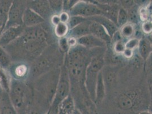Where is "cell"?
Wrapping results in <instances>:
<instances>
[{
    "label": "cell",
    "instance_id": "1",
    "mask_svg": "<svg viewBox=\"0 0 152 114\" xmlns=\"http://www.w3.org/2000/svg\"><path fill=\"white\" fill-rule=\"evenodd\" d=\"M92 58H90L88 49L77 44L70 49L67 53L66 69L69 79L75 82L83 80L85 82V72Z\"/></svg>",
    "mask_w": 152,
    "mask_h": 114
},
{
    "label": "cell",
    "instance_id": "2",
    "mask_svg": "<svg viewBox=\"0 0 152 114\" xmlns=\"http://www.w3.org/2000/svg\"><path fill=\"white\" fill-rule=\"evenodd\" d=\"M104 64L103 57L101 54H96L93 57L85 72V86L89 94L90 99L95 101V90L98 76Z\"/></svg>",
    "mask_w": 152,
    "mask_h": 114
},
{
    "label": "cell",
    "instance_id": "3",
    "mask_svg": "<svg viewBox=\"0 0 152 114\" xmlns=\"http://www.w3.org/2000/svg\"><path fill=\"white\" fill-rule=\"evenodd\" d=\"M10 101L17 114H27L28 108L27 90L23 83L12 79L9 92Z\"/></svg>",
    "mask_w": 152,
    "mask_h": 114
},
{
    "label": "cell",
    "instance_id": "4",
    "mask_svg": "<svg viewBox=\"0 0 152 114\" xmlns=\"http://www.w3.org/2000/svg\"><path fill=\"white\" fill-rule=\"evenodd\" d=\"M69 80L68 73L66 67H65L60 73L56 93L52 103V107L50 110V114H57L58 105L70 95Z\"/></svg>",
    "mask_w": 152,
    "mask_h": 114
},
{
    "label": "cell",
    "instance_id": "5",
    "mask_svg": "<svg viewBox=\"0 0 152 114\" xmlns=\"http://www.w3.org/2000/svg\"><path fill=\"white\" fill-rule=\"evenodd\" d=\"M68 13L70 17L80 16L87 19L102 15L101 10L94 3L85 1H78Z\"/></svg>",
    "mask_w": 152,
    "mask_h": 114
},
{
    "label": "cell",
    "instance_id": "6",
    "mask_svg": "<svg viewBox=\"0 0 152 114\" xmlns=\"http://www.w3.org/2000/svg\"><path fill=\"white\" fill-rule=\"evenodd\" d=\"M26 7V3L23 1H14L12 2L7 14V20L5 29L13 26L23 25V16Z\"/></svg>",
    "mask_w": 152,
    "mask_h": 114
},
{
    "label": "cell",
    "instance_id": "7",
    "mask_svg": "<svg viewBox=\"0 0 152 114\" xmlns=\"http://www.w3.org/2000/svg\"><path fill=\"white\" fill-rule=\"evenodd\" d=\"M24 26H17L5 29L0 35V46L4 47L19 38L25 30Z\"/></svg>",
    "mask_w": 152,
    "mask_h": 114
},
{
    "label": "cell",
    "instance_id": "8",
    "mask_svg": "<svg viewBox=\"0 0 152 114\" xmlns=\"http://www.w3.org/2000/svg\"><path fill=\"white\" fill-rule=\"evenodd\" d=\"M77 44L88 50L102 49L106 46V43L92 34H88L77 38Z\"/></svg>",
    "mask_w": 152,
    "mask_h": 114
},
{
    "label": "cell",
    "instance_id": "9",
    "mask_svg": "<svg viewBox=\"0 0 152 114\" xmlns=\"http://www.w3.org/2000/svg\"><path fill=\"white\" fill-rule=\"evenodd\" d=\"M94 4L101 10L102 16L110 19L116 25L118 14L121 7L114 4H113L101 2H95Z\"/></svg>",
    "mask_w": 152,
    "mask_h": 114
},
{
    "label": "cell",
    "instance_id": "10",
    "mask_svg": "<svg viewBox=\"0 0 152 114\" xmlns=\"http://www.w3.org/2000/svg\"><path fill=\"white\" fill-rule=\"evenodd\" d=\"M26 5L27 7L38 13L45 19L50 16L52 12L48 1H33L28 3L26 2Z\"/></svg>",
    "mask_w": 152,
    "mask_h": 114
},
{
    "label": "cell",
    "instance_id": "11",
    "mask_svg": "<svg viewBox=\"0 0 152 114\" xmlns=\"http://www.w3.org/2000/svg\"><path fill=\"white\" fill-rule=\"evenodd\" d=\"M45 19L30 8L26 7L23 16V25L26 27L40 25Z\"/></svg>",
    "mask_w": 152,
    "mask_h": 114
},
{
    "label": "cell",
    "instance_id": "12",
    "mask_svg": "<svg viewBox=\"0 0 152 114\" xmlns=\"http://www.w3.org/2000/svg\"><path fill=\"white\" fill-rule=\"evenodd\" d=\"M89 19L90 21H94L101 25L106 30L111 38L113 37L116 32H118L119 30L117 25L112 21L104 17L102 15L96 16L93 17H90L89 18Z\"/></svg>",
    "mask_w": 152,
    "mask_h": 114
},
{
    "label": "cell",
    "instance_id": "13",
    "mask_svg": "<svg viewBox=\"0 0 152 114\" xmlns=\"http://www.w3.org/2000/svg\"><path fill=\"white\" fill-rule=\"evenodd\" d=\"M135 104L136 94L134 93L123 94L118 98V107L123 111H130L134 107Z\"/></svg>",
    "mask_w": 152,
    "mask_h": 114
},
{
    "label": "cell",
    "instance_id": "14",
    "mask_svg": "<svg viewBox=\"0 0 152 114\" xmlns=\"http://www.w3.org/2000/svg\"><path fill=\"white\" fill-rule=\"evenodd\" d=\"M90 34L101 39L106 44L110 43L111 41V38L108 34L106 30L98 23L90 21Z\"/></svg>",
    "mask_w": 152,
    "mask_h": 114
},
{
    "label": "cell",
    "instance_id": "15",
    "mask_svg": "<svg viewBox=\"0 0 152 114\" xmlns=\"http://www.w3.org/2000/svg\"><path fill=\"white\" fill-rule=\"evenodd\" d=\"M106 95V89H105V84H104V80L103 73L102 70L99 72L96 86V90H95V104H101Z\"/></svg>",
    "mask_w": 152,
    "mask_h": 114
},
{
    "label": "cell",
    "instance_id": "16",
    "mask_svg": "<svg viewBox=\"0 0 152 114\" xmlns=\"http://www.w3.org/2000/svg\"><path fill=\"white\" fill-rule=\"evenodd\" d=\"M90 21L88 19L87 21L70 29L68 33L69 37H72L77 39L83 36L90 34Z\"/></svg>",
    "mask_w": 152,
    "mask_h": 114
},
{
    "label": "cell",
    "instance_id": "17",
    "mask_svg": "<svg viewBox=\"0 0 152 114\" xmlns=\"http://www.w3.org/2000/svg\"><path fill=\"white\" fill-rule=\"evenodd\" d=\"M75 101L71 95H68L58 105L57 114H72L75 110Z\"/></svg>",
    "mask_w": 152,
    "mask_h": 114
},
{
    "label": "cell",
    "instance_id": "18",
    "mask_svg": "<svg viewBox=\"0 0 152 114\" xmlns=\"http://www.w3.org/2000/svg\"><path fill=\"white\" fill-rule=\"evenodd\" d=\"M7 93L0 97V114H17Z\"/></svg>",
    "mask_w": 152,
    "mask_h": 114
},
{
    "label": "cell",
    "instance_id": "19",
    "mask_svg": "<svg viewBox=\"0 0 152 114\" xmlns=\"http://www.w3.org/2000/svg\"><path fill=\"white\" fill-rule=\"evenodd\" d=\"M138 51L140 57L145 61L148 57L152 52V44L147 39V38H141L140 39Z\"/></svg>",
    "mask_w": 152,
    "mask_h": 114
},
{
    "label": "cell",
    "instance_id": "20",
    "mask_svg": "<svg viewBox=\"0 0 152 114\" xmlns=\"http://www.w3.org/2000/svg\"><path fill=\"white\" fill-rule=\"evenodd\" d=\"M6 71L0 67V87L5 92L9 93L12 79Z\"/></svg>",
    "mask_w": 152,
    "mask_h": 114
},
{
    "label": "cell",
    "instance_id": "21",
    "mask_svg": "<svg viewBox=\"0 0 152 114\" xmlns=\"http://www.w3.org/2000/svg\"><path fill=\"white\" fill-rule=\"evenodd\" d=\"M51 62L46 59H43L38 61L33 66L32 69V73L33 76L40 75L45 71H47L50 67Z\"/></svg>",
    "mask_w": 152,
    "mask_h": 114
},
{
    "label": "cell",
    "instance_id": "22",
    "mask_svg": "<svg viewBox=\"0 0 152 114\" xmlns=\"http://www.w3.org/2000/svg\"><path fill=\"white\" fill-rule=\"evenodd\" d=\"M11 64V59L9 54L3 47L0 46V67L7 70Z\"/></svg>",
    "mask_w": 152,
    "mask_h": 114
},
{
    "label": "cell",
    "instance_id": "23",
    "mask_svg": "<svg viewBox=\"0 0 152 114\" xmlns=\"http://www.w3.org/2000/svg\"><path fill=\"white\" fill-rule=\"evenodd\" d=\"M119 32L123 39H130L135 33L134 25L130 23H127L119 29Z\"/></svg>",
    "mask_w": 152,
    "mask_h": 114
},
{
    "label": "cell",
    "instance_id": "24",
    "mask_svg": "<svg viewBox=\"0 0 152 114\" xmlns=\"http://www.w3.org/2000/svg\"><path fill=\"white\" fill-rule=\"evenodd\" d=\"M69 32V28L67 24L60 22L58 25L55 26L54 32L55 35L58 38L65 37L68 34Z\"/></svg>",
    "mask_w": 152,
    "mask_h": 114
},
{
    "label": "cell",
    "instance_id": "25",
    "mask_svg": "<svg viewBox=\"0 0 152 114\" xmlns=\"http://www.w3.org/2000/svg\"><path fill=\"white\" fill-rule=\"evenodd\" d=\"M128 13V22L135 25L140 20L139 12L134 7H132L127 10Z\"/></svg>",
    "mask_w": 152,
    "mask_h": 114
},
{
    "label": "cell",
    "instance_id": "26",
    "mask_svg": "<svg viewBox=\"0 0 152 114\" xmlns=\"http://www.w3.org/2000/svg\"><path fill=\"white\" fill-rule=\"evenodd\" d=\"M128 23V13L127 10L124 8L121 7L117 17L116 25L120 29L121 27Z\"/></svg>",
    "mask_w": 152,
    "mask_h": 114
},
{
    "label": "cell",
    "instance_id": "27",
    "mask_svg": "<svg viewBox=\"0 0 152 114\" xmlns=\"http://www.w3.org/2000/svg\"><path fill=\"white\" fill-rule=\"evenodd\" d=\"M51 11L55 14H60L63 11V1H48Z\"/></svg>",
    "mask_w": 152,
    "mask_h": 114
},
{
    "label": "cell",
    "instance_id": "28",
    "mask_svg": "<svg viewBox=\"0 0 152 114\" xmlns=\"http://www.w3.org/2000/svg\"><path fill=\"white\" fill-rule=\"evenodd\" d=\"M88 19L87 18H85L80 16H71L67 24L69 26V30H70L77 26L82 24L83 22L87 21Z\"/></svg>",
    "mask_w": 152,
    "mask_h": 114
},
{
    "label": "cell",
    "instance_id": "29",
    "mask_svg": "<svg viewBox=\"0 0 152 114\" xmlns=\"http://www.w3.org/2000/svg\"><path fill=\"white\" fill-rule=\"evenodd\" d=\"M28 68L25 64H19L17 66L14 70V74L17 78H21L27 75Z\"/></svg>",
    "mask_w": 152,
    "mask_h": 114
},
{
    "label": "cell",
    "instance_id": "30",
    "mask_svg": "<svg viewBox=\"0 0 152 114\" xmlns=\"http://www.w3.org/2000/svg\"><path fill=\"white\" fill-rule=\"evenodd\" d=\"M114 52L117 54H122L126 48V42L124 41V39H121L114 43Z\"/></svg>",
    "mask_w": 152,
    "mask_h": 114
},
{
    "label": "cell",
    "instance_id": "31",
    "mask_svg": "<svg viewBox=\"0 0 152 114\" xmlns=\"http://www.w3.org/2000/svg\"><path fill=\"white\" fill-rule=\"evenodd\" d=\"M140 39L138 38H131L128 39L126 42V48L133 51L137 49L139 45Z\"/></svg>",
    "mask_w": 152,
    "mask_h": 114
},
{
    "label": "cell",
    "instance_id": "32",
    "mask_svg": "<svg viewBox=\"0 0 152 114\" xmlns=\"http://www.w3.org/2000/svg\"><path fill=\"white\" fill-rule=\"evenodd\" d=\"M139 14L140 20L142 22L149 20L151 17V14L146 7H141L139 10Z\"/></svg>",
    "mask_w": 152,
    "mask_h": 114
},
{
    "label": "cell",
    "instance_id": "33",
    "mask_svg": "<svg viewBox=\"0 0 152 114\" xmlns=\"http://www.w3.org/2000/svg\"><path fill=\"white\" fill-rule=\"evenodd\" d=\"M58 45L59 47L63 53H68L70 50L69 46L68 44L67 38L63 37V38H59L58 40Z\"/></svg>",
    "mask_w": 152,
    "mask_h": 114
},
{
    "label": "cell",
    "instance_id": "34",
    "mask_svg": "<svg viewBox=\"0 0 152 114\" xmlns=\"http://www.w3.org/2000/svg\"><path fill=\"white\" fill-rule=\"evenodd\" d=\"M141 30L146 35H148L152 32V23L150 19L142 22L141 25Z\"/></svg>",
    "mask_w": 152,
    "mask_h": 114
},
{
    "label": "cell",
    "instance_id": "35",
    "mask_svg": "<svg viewBox=\"0 0 152 114\" xmlns=\"http://www.w3.org/2000/svg\"><path fill=\"white\" fill-rule=\"evenodd\" d=\"M78 1H63V12H69Z\"/></svg>",
    "mask_w": 152,
    "mask_h": 114
},
{
    "label": "cell",
    "instance_id": "36",
    "mask_svg": "<svg viewBox=\"0 0 152 114\" xmlns=\"http://www.w3.org/2000/svg\"><path fill=\"white\" fill-rule=\"evenodd\" d=\"M145 70L148 74H152V52L145 61Z\"/></svg>",
    "mask_w": 152,
    "mask_h": 114
},
{
    "label": "cell",
    "instance_id": "37",
    "mask_svg": "<svg viewBox=\"0 0 152 114\" xmlns=\"http://www.w3.org/2000/svg\"><path fill=\"white\" fill-rule=\"evenodd\" d=\"M7 20V15L0 14V35L5 30Z\"/></svg>",
    "mask_w": 152,
    "mask_h": 114
},
{
    "label": "cell",
    "instance_id": "38",
    "mask_svg": "<svg viewBox=\"0 0 152 114\" xmlns=\"http://www.w3.org/2000/svg\"><path fill=\"white\" fill-rule=\"evenodd\" d=\"M59 15V18L60 19V22H63V23H65V24H68V21L70 19V16L69 13L66 12H62L61 13H60Z\"/></svg>",
    "mask_w": 152,
    "mask_h": 114
},
{
    "label": "cell",
    "instance_id": "39",
    "mask_svg": "<svg viewBox=\"0 0 152 114\" xmlns=\"http://www.w3.org/2000/svg\"><path fill=\"white\" fill-rule=\"evenodd\" d=\"M67 41H68V44L69 46L70 49L75 47L78 44L77 39L75 37H67Z\"/></svg>",
    "mask_w": 152,
    "mask_h": 114
},
{
    "label": "cell",
    "instance_id": "40",
    "mask_svg": "<svg viewBox=\"0 0 152 114\" xmlns=\"http://www.w3.org/2000/svg\"><path fill=\"white\" fill-rule=\"evenodd\" d=\"M147 84L149 94L152 98V74H148L147 78Z\"/></svg>",
    "mask_w": 152,
    "mask_h": 114
},
{
    "label": "cell",
    "instance_id": "41",
    "mask_svg": "<svg viewBox=\"0 0 152 114\" xmlns=\"http://www.w3.org/2000/svg\"><path fill=\"white\" fill-rule=\"evenodd\" d=\"M121 56L123 57H124L126 59H131L132 58L133 56V51L130 49H126L125 50Z\"/></svg>",
    "mask_w": 152,
    "mask_h": 114
},
{
    "label": "cell",
    "instance_id": "42",
    "mask_svg": "<svg viewBox=\"0 0 152 114\" xmlns=\"http://www.w3.org/2000/svg\"><path fill=\"white\" fill-rule=\"evenodd\" d=\"M51 21L52 25L55 26L57 25L59 23L61 22L58 14H54V15H53L52 16V17H51Z\"/></svg>",
    "mask_w": 152,
    "mask_h": 114
},
{
    "label": "cell",
    "instance_id": "43",
    "mask_svg": "<svg viewBox=\"0 0 152 114\" xmlns=\"http://www.w3.org/2000/svg\"><path fill=\"white\" fill-rule=\"evenodd\" d=\"M146 38H147V39L152 44V32H151L150 34H149L148 35H147V37Z\"/></svg>",
    "mask_w": 152,
    "mask_h": 114
},
{
    "label": "cell",
    "instance_id": "44",
    "mask_svg": "<svg viewBox=\"0 0 152 114\" xmlns=\"http://www.w3.org/2000/svg\"><path fill=\"white\" fill-rule=\"evenodd\" d=\"M72 114H83L82 113H81V111L79 110V109H78V108H77L76 107L75 108V110L73 111V112L72 113Z\"/></svg>",
    "mask_w": 152,
    "mask_h": 114
},
{
    "label": "cell",
    "instance_id": "45",
    "mask_svg": "<svg viewBox=\"0 0 152 114\" xmlns=\"http://www.w3.org/2000/svg\"><path fill=\"white\" fill-rule=\"evenodd\" d=\"M137 114H152L151 112H149L148 110H144V111H140Z\"/></svg>",
    "mask_w": 152,
    "mask_h": 114
},
{
    "label": "cell",
    "instance_id": "46",
    "mask_svg": "<svg viewBox=\"0 0 152 114\" xmlns=\"http://www.w3.org/2000/svg\"><path fill=\"white\" fill-rule=\"evenodd\" d=\"M149 112H151L152 114V102L149 105V107H148V110Z\"/></svg>",
    "mask_w": 152,
    "mask_h": 114
},
{
    "label": "cell",
    "instance_id": "47",
    "mask_svg": "<svg viewBox=\"0 0 152 114\" xmlns=\"http://www.w3.org/2000/svg\"><path fill=\"white\" fill-rule=\"evenodd\" d=\"M150 20L151 21V22H152V16H151V19H150Z\"/></svg>",
    "mask_w": 152,
    "mask_h": 114
},
{
    "label": "cell",
    "instance_id": "48",
    "mask_svg": "<svg viewBox=\"0 0 152 114\" xmlns=\"http://www.w3.org/2000/svg\"></svg>",
    "mask_w": 152,
    "mask_h": 114
}]
</instances>
